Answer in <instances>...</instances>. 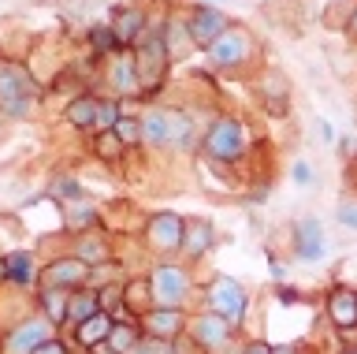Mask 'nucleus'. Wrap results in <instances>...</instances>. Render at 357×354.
Instances as JSON below:
<instances>
[{"mask_svg": "<svg viewBox=\"0 0 357 354\" xmlns=\"http://www.w3.org/2000/svg\"><path fill=\"white\" fill-rule=\"evenodd\" d=\"M145 12H138V8H123V12H116V19H112V34H116L119 45H130V41H142L145 34Z\"/></svg>", "mask_w": 357, "mask_h": 354, "instance_id": "16", "label": "nucleus"}, {"mask_svg": "<svg viewBox=\"0 0 357 354\" xmlns=\"http://www.w3.org/2000/svg\"><path fill=\"white\" fill-rule=\"evenodd\" d=\"M30 101H33L30 75L15 68V64H0V112L19 116V112H26Z\"/></svg>", "mask_w": 357, "mask_h": 354, "instance_id": "5", "label": "nucleus"}, {"mask_svg": "<svg viewBox=\"0 0 357 354\" xmlns=\"http://www.w3.org/2000/svg\"><path fill=\"white\" fill-rule=\"evenodd\" d=\"M328 317L339 332H354L357 328V291L350 287H335L328 298Z\"/></svg>", "mask_w": 357, "mask_h": 354, "instance_id": "14", "label": "nucleus"}, {"mask_svg": "<svg viewBox=\"0 0 357 354\" xmlns=\"http://www.w3.org/2000/svg\"><path fill=\"white\" fill-rule=\"evenodd\" d=\"M142 325H145V336L149 339H164V343H175L183 332L190 328V320L183 309H172V306H153L142 314Z\"/></svg>", "mask_w": 357, "mask_h": 354, "instance_id": "7", "label": "nucleus"}, {"mask_svg": "<svg viewBox=\"0 0 357 354\" xmlns=\"http://www.w3.org/2000/svg\"><path fill=\"white\" fill-rule=\"evenodd\" d=\"M0 272H4V280L8 283H15V287H33L38 283V265H33V253L26 250H11L4 253V261H0Z\"/></svg>", "mask_w": 357, "mask_h": 354, "instance_id": "15", "label": "nucleus"}, {"mask_svg": "<svg viewBox=\"0 0 357 354\" xmlns=\"http://www.w3.org/2000/svg\"><path fill=\"white\" fill-rule=\"evenodd\" d=\"M290 175H294V183H298V186H305V191L312 186V164H309V161H294Z\"/></svg>", "mask_w": 357, "mask_h": 354, "instance_id": "35", "label": "nucleus"}, {"mask_svg": "<svg viewBox=\"0 0 357 354\" xmlns=\"http://www.w3.org/2000/svg\"><path fill=\"white\" fill-rule=\"evenodd\" d=\"M97 116H100V97H75V101L67 105V124L71 127L97 131Z\"/></svg>", "mask_w": 357, "mask_h": 354, "instance_id": "20", "label": "nucleus"}, {"mask_svg": "<svg viewBox=\"0 0 357 354\" xmlns=\"http://www.w3.org/2000/svg\"><path fill=\"white\" fill-rule=\"evenodd\" d=\"M245 354H272V347H268V343H261V339H257V343H250V347H245Z\"/></svg>", "mask_w": 357, "mask_h": 354, "instance_id": "37", "label": "nucleus"}, {"mask_svg": "<svg viewBox=\"0 0 357 354\" xmlns=\"http://www.w3.org/2000/svg\"><path fill=\"white\" fill-rule=\"evenodd\" d=\"M41 280H45V287L78 291V287H86V280H89V265H86L82 258H60V261L45 265V269H41Z\"/></svg>", "mask_w": 357, "mask_h": 354, "instance_id": "9", "label": "nucleus"}, {"mask_svg": "<svg viewBox=\"0 0 357 354\" xmlns=\"http://www.w3.org/2000/svg\"><path fill=\"white\" fill-rule=\"evenodd\" d=\"M127 354H167V343L164 339H149V336H142Z\"/></svg>", "mask_w": 357, "mask_h": 354, "instance_id": "33", "label": "nucleus"}, {"mask_svg": "<svg viewBox=\"0 0 357 354\" xmlns=\"http://www.w3.org/2000/svg\"><path fill=\"white\" fill-rule=\"evenodd\" d=\"M112 82H116V94L119 97H134L142 94V82H138V68H134V57H116V64H112Z\"/></svg>", "mask_w": 357, "mask_h": 354, "instance_id": "18", "label": "nucleus"}, {"mask_svg": "<svg viewBox=\"0 0 357 354\" xmlns=\"http://www.w3.org/2000/svg\"><path fill=\"white\" fill-rule=\"evenodd\" d=\"M272 354H298L294 347H272Z\"/></svg>", "mask_w": 357, "mask_h": 354, "instance_id": "39", "label": "nucleus"}, {"mask_svg": "<svg viewBox=\"0 0 357 354\" xmlns=\"http://www.w3.org/2000/svg\"><path fill=\"white\" fill-rule=\"evenodd\" d=\"M145 38V34H142ZM134 68H138V82H142V94L153 97L156 90H160L164 75H167V45L160 34L145 38V49L134 57Z\"/></svg>", "mask_w": 357, "mask_h": 354, "instance_id": "3", "label": "nucleus"}, {"mask_svg": "<svg viewBox=\"0 0 357 354\" xmlns=\"http://www.w3.org/2000/svg\"><path fill=\"white\" fill-rule=\"evenodd\" d=\"M264 105L272 108L275 116L287 112V86H283V79H279V75H272V86L264 90Z\"/></svg>", "mask_w": 357, "mask_h": 354, "instance_id": "29", "label": "nucleus"}, {"mask_svg": "<svg viewBox=\"0 0 357 354\" xmlns=\"http://www.w3.org/2000/svg\"><path fill=\"white\" fill-rule=\"evenodd\" d=\"M78 258H82L86 265H105L108 261V246H105V242H97V239L78 242Z\"/></svg>", "mask_w": 357, "mask_h": 354, "instance_id": "30", "label": "nucleus"}, {"mask_svg": "<svg viewBox=\"0 0 357 354\" xmlns=\"http://www.w3.org/2000/svg\"><path fill=\"white\" fill-rule=\"evenodd\" d=\"M335 220H339L346 231H357V202H350V198H346V202H339V209H335Z\"/></svg>", "mask_w": 357, "mask_h": 354, "instance_id": "32", "label": "nucleus"}, {"mask_svg": "<svg viewBox=\"0 0 357 354\" xmlns=\"http://www.w3.org/2000/svg\"><path fill=\"white\" fill-rule=\"evenodd\" d=\"M123 306H127L130 314H145V309H153V287L145 280L123 283Z\"/></svg>", "mask_w": 357, "mask_h": 354, "instance_id": "22", "label": "nucleus"}, {"mask_svg": "<svg viewBox=\"0 0 357 354\" xmlns=\"http://www.w3.org/2000/svg\"><path fill=\"white\" fill-rule=\"evenodd\" d=\"M190 138V116L186 112H167V146H183Z\"/></svg>", "mask_w": 357, "mask_h": 354, "instance_id": "27", "label": "nucleus"}, {"mask_svg": "<svg viewBox=\"0 0 357 354\" xmlns=\"http://www.w3.org/2000/svg\"><path fill=\"white\" fill-rule=\"evenodd\" d=\"M142 146H167V112L142 116Z\"/></svg>", "mask_w": 357, "mask_h": 354, "instance_id": "23", "label": "nucleus"}, {"mask_svg": "<svg viewBox=\"0 0 357 354\" xmlns=\"http://www.w3.org/2000/svg\"><path fill=\"white\" fill-rule=\"evenodd\" d=\"M245 52H250V34L245 30H227L223 38H216L208 45V60L216 68H234V64L245 60Z\"/></svg>", "mask_w": 357, "mask_h": 354, "instance_id": "11", "label": "nucleus"}, {"mask_svg": "<svg viewBox=\"0 0 357 354\" xmlns=\"http://www.w3.org/2000/svg\"><path fill=\"white\" fill-rule=\"evenodd\" d=\"M183 239H186V220L178 213H153L149 224H145V242L156 253L183 250Z\"/></svg>", "mask_w": 357, "mask_h": 354, "instance_id": "6", "label": "nucleus"}, {"mask_svg": "<svg viewBox=\"0 0 357 354\" xmlns=\"http://www.w3.org/2000/svg\"><path fill=\"white\" fill-rule=\"evenodd\" d=\"M227 30H231L227 15L216 12V8H197V12L190 15V23H186V34H190V41H194L197 49H208L212 41L223 38Z\"/></svg>", "mask_w": 357, "mask_h": 354, "instance_id": "8", "label": "nucleus"}, {"mask_svg": "<svg viewBox=\"0 0 357 354\" xmlns=\"http://www.w3.org/2000/svg\"><path fill=\"white\" fill-rule=\"evenodd\" d=\"M67 306H71V291H63V287H45L41 291V314L49 325H67Z\"/></svg>", "mask_w": 357, "mask_h": 354, "instance_id": "19", "label": "nucleus"}, {"mask_svg": "<svg viewBox=\"0 0 357 354\" xmlns=\"http://www.w3.org/2000/svg\"><path fill=\"white\" fill-rule=\"evenodd\" d=\"M208 306L212 314H220L227 325L238 328L242 317H245V306H250V295H245V287L238 280H231V276H216L208 287Z\"/></svg>", "mask_w": 357, "mask_h": 354, "instance_id": "2", "label": "nucleus"}, {"mask_svg": "<svg viewBox=\"0 0 357 354\" xmlns=\"http://www.w3.org/2000/svg\"><path fill=\"white\" fill-rule=\"evenodd\" d=\"M63 216H67V228H71V231H86V224H93V220H97V213L89 205H82V202L63 205Z\"/></svg>", "mask_w": 357, "mask_h": 354, "instance_id": "26", "label": "nucleus"}, {"mask_svg": "<svg viewBox=\"0 0 357 354\" xmlns=\"http://www.w3.org/2000/svg\"><path fill=\"white\" fill-rule=\"evenodd\" d=\"M212 246V224H205V220H194V224H186V239H183V250L190 253V258H201Z\"/></svg>", "mask_w": 357, "mask_h": 354, "instance_id": "24", "label": "nucleus"}, {"mask_svg": "<svg viewBox=\"0 0 357 354\" xmlns=\"http://www.w3.org/2000/svg\"><path fill=\"white\" fill-rule=\"evenodd\" d=\"M33 354H67V347H63L60 339H49V343H41V347L33 351Z\"/></svg>", "mask_w": 357, "mask_h": 354, "instance_id": "36", "label": "nucleus"}, {"mask_svg": "<svg viewBox=\"0 0 357 354\" xmlns=\"http://www.w3.org/2000/svg\"><path fill=\"white\" fill-rule=\"evenodd\" d=\"M324 250H328V242H324V228H320V220H298L294 224V253L301 261H320L324 258Z\"/></svg>", "mask_w": 357, "mask_h": 354, "instance_id": "13", "label": "nucleus"}, {"mask_svg": "<svg viewBox=\"0 0 357 354\" xmlns=\"http://www.w3.org/2000/svg\"><path fill=\"white\" fill-rule=\"evenodd\" d=\"M119 41H116V34H112V27H100V30H93V49L97 52H112Z\"/></svg>", "mask_w": 357, "mask_h": 354, "instance_id": "34", "label": "nucleus"}, {"mask_svg": "<svg viewBox=\"0 0 357 354\" xmlns=\"http://www.w3.org/2000/svg\"><path fill=\"white\" fill-rule=\"evenodd\" d=\"M116 135L123 138V146H138L142 142V119H119Z\"/></svg>", "mask_w": 357, "mask_h": 354, "instance_id": "31", "label": "nucleus"}, {"mask_svg": "<svg viewBox=\"0 0 357 354\" xmlns=\"http://www.w3.org/2000/svg\"><path fill=\"white\" fill-rule=\"evenodd\" d=\"M350 30H357V12H354V19H350Z\"/></svg>", "mask_w": 357, "mask_h": 354, "instance_id": "40", "label": "nucleus"}, {"mask_svg": "<svg viewBox=\"0 0 357 354\" xmlns=\"http://www.w3.org/2000/svg\"><path fill=\"white\" fill-rule=\"evenodd\" d=\"M49 339H52V325H49L45 317L22 320V325H15V332L8 336L4 351H8V354H33L41 343H49Z\"/></svg>", "mask_w": 357, "mask_h": 354, "instance_id": "10", "label": "nucleus"}, {"mask_svg": "<svg viewBox=\"0 0 357 354\" xmlns=\"http://www.w3.org/2000/svg\"><path fill=\"white\" fill-rule=\"evenodd\" d=\"M149 287H153V302L156 306L183 309L186 295H190V272L183 269V265H160V269H153Z\"/></svg>", "mask_w": 357, "mask_h": 354, "instance_id": "4", "label": "nucleus"}, {"mask_svg": "<svg viewBox=\"0 0 357 354\" xmlns=\"http://www.w3.org/2000/svg\"><path fill=\"white\" fill-rule=\"evenodd\" d=\"M138 339H142V332L134 328V325H119V320H116V325H112V332H108V347L116 351V354H127Z\"/></svg>", "mask_w": 357, "mask_h": 354, "instance_id": "25", "label": "nucleus"}, {"mask_svg": "<svg viewBox=\"0 0 357 354\" xmlns=\"http://www.w3.org/2000/svg\"><path fill=\"white\" fill-rule=\"evenodd\" d=\"M205 153L212 161H223V164L242 161V153H245V127L234 116H220L216 124L208 127V135H205Z\"/></svg>", "mask_w": 357, "mask_h": 354, "instance_id": "1", "label": "nucleus"}, {"mask_svg": "<svg viewBox=\"0 0 357 354\" xmlns=\"http://www.w3.org/2000/svg\"><path fill=\"white\" fill-rule=\"evenodd\" d=\"M190 332H194V339H197V347H208V351H216V347H223V343L231 339V332H234V325H227L220 314H201V317H194L190 320Z\"/></svg>", "mask_w": 357, "mask_h": 354, "instance_id": "12", "label": "nucleus"}, {"mask_svg": "<svg viewBox=\"0 0 357 354\" xmlns=\"http://www.w3.org/2000/svg\"><path fill=\"white\" fill-rule=\"evenodd\" d=\"M112 325H116V317L100 309V314H93L89 320H82V325L75 328V336H78V343H82V347H97V343H108Z\"/></svg>", "mask_w": 357, "mask_h": 354, "instance_id": "17", "label": "nucleus"}, {"mask_svg": "<svg viewBox=\"0 0 357 354\" xmlns=\"http://www.w3.org/2000/svg\"><path fill=\"white\" fill-rule=\"evenodd\" d=\"M93 153L100 161H116L119 153H123V138L116 135V131H100L97 135V146H93Z\"/></svg>", "mask_w": 357, "mask_h": 354, "instance_id": "28", "label": "nucleus"}, {"mask_svg": "<svg viewBox=\"0 0 357 354\" xmlns=\"http://www.w3.org/2000/svg\"><path fill=\"white\" fill-rule=\"evenodd\" d=\"M279 298H283V302H298V291L294 287H279Z\"/></svg>", "mask_w": 357, "mask_h": 354, "instance_id": "38", "label": "nucleus"}, {"mask_svg": "<svg viewBox=\"0 0 357 354\" xmlns=\"http://www.w3.org/2000/svg\"><path fill=\"white\" fill-rule=\"evenodd\" d=\"M93 314H100V295H93V291H78L71 295V306H67V325L71 328H78L82 320H89Z\"/></svg>", "mask_w": 357, "mask_h": 354, "instance_id": "21", "label": "nucleus"}, {"mask_svg": "<svg viewBox=\"0 0 357 354\" xmlns=\"http://www.w3.org/2000/svg\"><path fill=\"white\" fill-rule=\"evenodd\" d=\"M346 354H357V351H346Z\"/></svg>", "mask_w": 357, "mask_h": 354, "instance_id": "41", "label": "nucleus"}]
</instances>
